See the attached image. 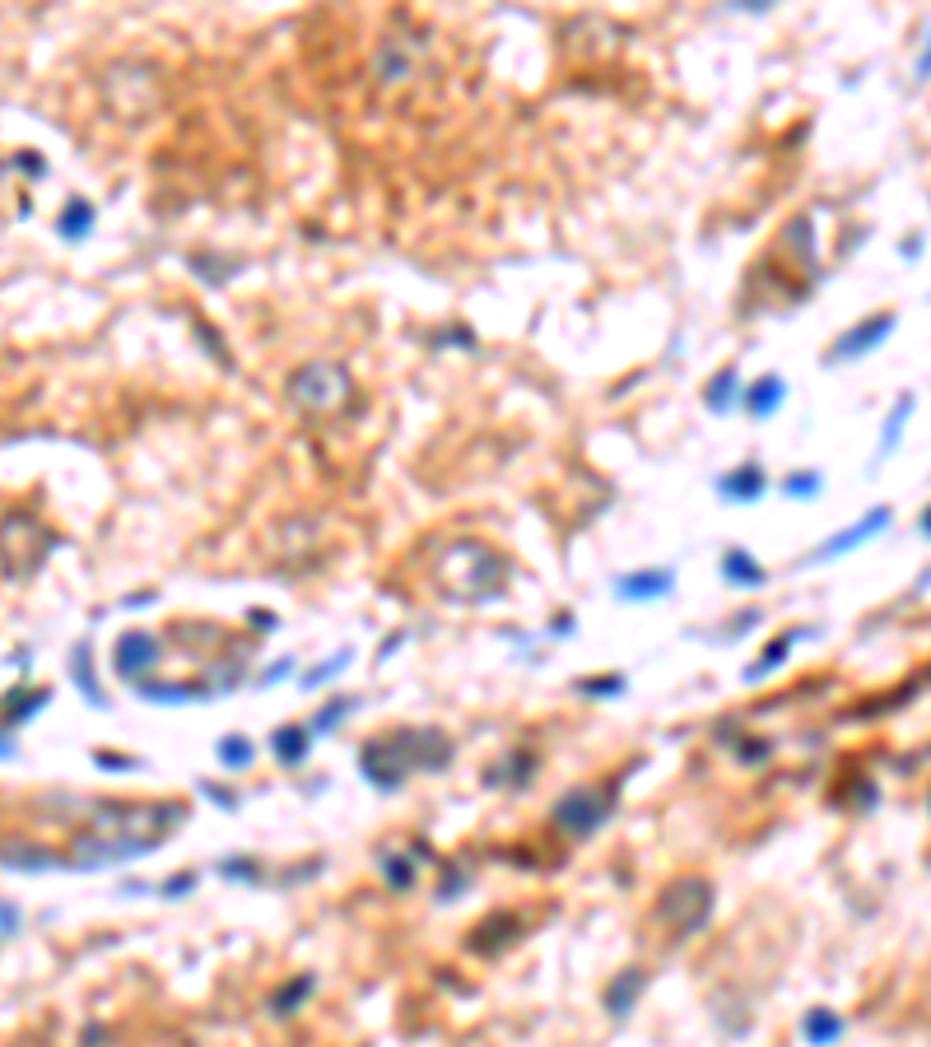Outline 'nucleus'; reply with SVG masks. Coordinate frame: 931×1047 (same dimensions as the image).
Wrapping results in <instances>:
<instances>
[{"label": "nucleus", "instance_id": "1", "mask_svg": "<svg viewBox=\"0 0 931 1047\" xmlns=\"http://www.w3.org/2000/svg\"><path fill=\"white\" fill-rule=\"evenodd\" d=\"M713 913V885L708 880H694V875H680L662 889L657 899V922H662L671 936H694V931L708 922Z\"/></svg>", "mask_w": 931, "mask_h": 1047}, {"label": "nucleus", "instance_id": "2", "mask_svg": "<svg viewBox=\"0 0 931 1047\" xmlns=\"http://www.w3.org/2000/svg\"><path fill=\"white\" fill-rule=\"evenodd\" d=\"M615 810V787H578L554 806V824L573 838H587L606 824V815Z\"/></svg>", "mask_w": 931, "mask_h": 1047}, {"label": "nucleus", "instance_id": "3", "mask_svg": "<svg viewBox=\"0 0 931 1047\" xmlns=\"http://www.w3.org/2000/svg\"><path fill=\"white\" fill-rule=\"evenodd\" d=\"M289 391H294V396L308 405V410H326V405H336L340 396L350 391V377L340 373V368H326V363H317V368H303V373L289 382Z\"/></svg>", "mask_w": 931, "mask_h": 1047}, {"label": "nucleus", "instance_id": "4", "mask_svg": "<svg viewBox=\"0 0 931 1047\" xmlns=\"http://www.w3.org/2000/svg\"><path fill=\"white\" fill-rule=\"evenodd\" d=\"M154 661H159V643H154L149 633H126L122 643H117V671H122L126 680H140Z\"/></svg>", "mask_w": 931, "mask_h": 1047}, {"label": "nucleus", "instance_id": "5", "mask_svg": "<svg viewBox=\"0 0 931 1047\" xmlns=\"http://www.w3.org/2000/svg\"><path fill=\"white\" fill-rule=\"evenodd\" d=\"M894 331V312H885V317H871V322H862L857 331H848V336L838 340V349L829 354V359H857V354H866L871 345H880V340Z\"/></svg>", "mask_w": 931, "mask_h": 1047}, {"label": "nucleus", "instance_id": "6", "mask_svg": "<svg viewBox=\"0 0 931 1047\" xmlns=\"http://www.w3.org/2000/svg\"><path fill=\"white\" fill-rule=\"evenodd\" d=\"M675 587V573L671 568H643V573H629V578L615 582V591H620L624 601H657V596H666V591Z\"/></svg>", "mask_w": 931, "mask_h": 1047}, {"label": "nucleus", "instance_id": "7", "mask_svg": "<svg viewBox=\"0 0 931 1047\" xmlns=\"http://www.w3.org/2000/svg\"><path fill=\"white\" fill-rule=\"evenodd\" d=\"M643 987H648V973H643V968H624V973H615V982H610V992H606V1010L610 1015H629Z\"/></svg>", "mask_w": 931, "mask_h": 1047}, {"label": "nucleus", "instance_id": "8", "mask_svg": "<svg viewBox=\"0 0 931 1047\" xmlns=\"http://www.w3.org/2000/svg\"><path fill=\"white\" fill-rule=\"evenodd\" d=\"M885 522H890V508H876L871 517H862V522H857V531H848V536H834V540H824L820 550H815V559H829V554H848V550H857V545H862L866 536H876V531H880Z\"/></svg>", "mask_w": 931, "mask_h": 1047}, {"label": "nucleus", "instance_id": "9", "mask_svg": "<svg viewBox=\"0 0 931 1047\" xmlns=\"http://www.w3.org/2000/svg\"><path fill=\"white\" fill-rule=\"evenodd\" d=\"M783 396H787L783 377H764V382H755V387L745 391V405H750V415L755 419H769L773 410L783 405Z\"/></svg>", "mask_w": 931, "mask_h": 1047}, {"label": "nucleus", "instance_id": "10", "mask_svg": "<svg viewBox=\"0 0 931 1047\" xmlns=\"http://www.w3.org/2000/svg\"><path fill=\"white\" fill-rule=\"evenodd\" d=\"M764 484H769V480H764V470H759L755 461H745L741 470L722 475V494H727V498H741V503H745V498H755Z\"/></svg>", "mask_w": 931, "mask_h": 1047}, {"label": "nucleus", "instance_id": "11", "mask_svg": "<svg viewBox=\"0 0 931 1047\" xmlns=\"http://www.w3.org/2000/svg\"><path fill=\"white\" fill-rule=\"evenodd\" d=\"M722 578L736 582V587H764V568H759L745 550H727V559H722Z\"/></svg>", "mask_w": 931, "mask_h": 1047}, {"label": "nucleus", "instance_id": "12", "mask_svg": "<svg viewBox=\"0 0 931 1047\" xmlns=\"http://www.w3.org/2000/svg\"><path fill=\"white\" fill-rule=\"evenodd\" d=\"M308 726H284V731H275V740H270V745H275V759H280V764H303V759H308Z\"/></svg>", "mask_w": 931, "mask_h": 1047}, {"label": "nucleus", "instance_id": "13", "mask_svg": "<svg viewBox=\"0 0 931 1047\" xmlns=\"http://www.w3.org/2000/svg\"><path fill=\"white\" fill-rule=\"evenodd\" d=\"M801 1034H806L815 1047H829L838 1034H843V1020H838L834 1010H824V1006H820V1010H810L806 1020H801Z\"/></svg>", "mask_w": 931, "mask_h": 1047}, {"label": "nucleus", "instance_id": "14", "mask_svg": "<svg viewBox=\"0 0 931 1047\" xmlns=\"http://www.w3.org/2000/svg\"><path fill=\"white\" fill-rule=\"evenodd\" d=\"M703 401L713 405V410H727L731 401H741V377L731 373V368L727 373H717L713 382H708V396H703Z\"/></svg>", "mask_w": 931, "mask_h": 1047}, {"label": "nucleus", "instance_id": "15", "mask_svg": "<svg viewBox=\"0 0 931 1047\" xmlns=\"http://www.w3.org/2000/svg\"><path fill=\"white\" fill-rule=\"evenodd\" d=\"M308 992H312V978L303 973V978H294L289 987H284V992H275V1001H270V1006H275V1015H294V1006H298V1001H303Z\"/></svg>", "mask_w": 931, "mask_h": 1047}, {"label": "nucleus", "instance_id": "16", "mask_svg": "<svg viewBox=\"0 0 931 1047\" xmlns=\"http://www.w3.org/2000/svg\"><path fill=\"white\" fill-rule=\"evenodd\" d=\"M94 224V210L84 201H70V210H66V219H61V229H66V238H80L84 229Z\"/></svg>", "mask_w": 931, "mask_h": 1047}, {"label": "nucleus", "instance_id": "17", "mask_svg": "<svg viewBox=\"0 0 931 1047\" xmlns=\"http://www.w3.org/2000/svg\"><path fill=\"white\" fill-rule=\"evenodd\" d=\"M219 759H224L229 768H247V764H252V745L238 740V736H229V740H224V750H219Z\"/></svg>", "mask_w": 931, "mask_h": 1047}, {"label": "nucleus", "instance_id": "18", "mask_svg": "<svg viewBox=\"0 0 931 1047\" xmlns=\"http://www.w3.org/2000/svg\"><path fill=\"white\" fill-rule=\"evenodd\" d=\"M140 810H145V806H131V810L122 806V819H140ZM98 829H122V824H98ZM131 829H135V824H131ZM122 843H126V852H145V847L135 843V838H131L126 829H122Z\"/></svg>", "mask_w": 931, "mask_h": 1047}, {"label": "nucleus", "instance_id": "19", "mask_svg": "<svg viewBox=\"0 0 931 1047\" xmlns=\"http://www.w3.org/2000/svg\"><path fill=\"white\" fill-rule=\"evenodd\" d=\"M908 396H899V405H894V415H890V429H885V447H894V438H899V429H904V415H908Z\"/></svg>", "mask_w": 931, "mask_h": 1047}, {"label": "nucleus", "instance_id": "20", "mask_svg": "<svg viewBox=\"0 0 931 1047\" xmlns=\"http://www.w3.org/2000/svg\"><path fill=\"white\" fill-rule=\"evenodd\" d=\"M815 484H820V475H792V480H787V494H815Z\"/></svg>", "mask_w": 931, "mask_h": 1047}, {"label": "nucleus", "instance_id": "21", "mask_svg": "<svg viewBox=\"0 0 931 1047\" xmlns=\"http://www.w3.org/2000/svg\"><path fill=\"white\" fill-rule=\"evenodd\" d=\"M340 717H345V703H331V708H326V717H322V722H312V731H331V726H336Z\"/></svg>", "mask_w": 931, "mask_h": 1047}, {"label": "nucleus", "instance_id": "22", "mask_svg": "<svg viewBox=\"0 0 931 1047\" xmlns=\"http://www.w3.org/2000/svg\"><path fill=\"white\" fill-rule=\"evenodd\" d=\"M918 75H931V47H927V56H922V66H918Z\"/></svg>", "mask_w": 931, "mask_h": 1047}, {"label": "nucleus", "instance_id": "23", "mask_svg": "<svg viewBox=\"0 0 931 1047\" xmlns=\"http://www.w3.org/2000/svg\"><path fill=\"white\" fill-rule=\"evenodd\" d=\"M927 531H931V512H927Z\"/></svg>", "mask_w": 931, "mask_h": 1047}]
</instances>
